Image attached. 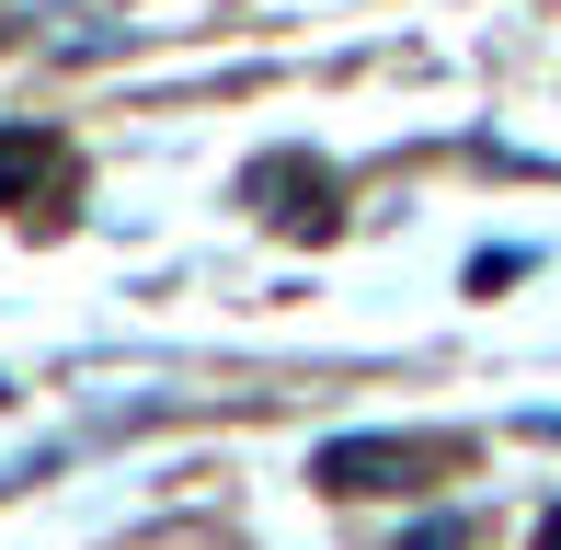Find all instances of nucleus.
Returning <instances> with one entry per match:
<instances>
[{
	"mask_svg": "<svg viewBox=\"0 0 561 550\" xmlns=\"http://www.w3.org/2000/svg\"><path fill=\"white\" fill-rule=\"evenodd\" d=\"M470 470V436H333L310 459L321 493H436Z\"/></svg>",
	"mask_w": 561,
	"mask_h": 550,
	"instance_id": "f257e3e1",
	"label": "nucleus"
},
{
	"mask_svg": "<svg viewBox=\"0 0 561 550\" xmlns=\"http://www.w3.org/2000/svg\"><path fill=\"white\" fill-rule=\"evenodd\" d=\"M241 195H252V207H264L287 241H333V230H344V184L310 161V149H275V161H252Z\"/></svg>",
	"mask_w": 561,
	"mask_h": 550,
	"instance_id": "f03ea898",
	"label": "nucleus"
},
{
	"mask_svg": "<svg viewBox=\"0 0 561 550\" xmlns=\"http://www.w3.org/2000/svg\"><path fill=\"white\" fill-rule=\"evenodd\" d=\"M69 184V149L58 138H0V207H35V195Z\"/></svg>",
	"mask_w": 561,
	"mask_h": 550,
	"instance_id": "7ed1b4c3",
	"label": "nucleus"
},
{
	"mask_svg": "<svg viewBox=\"0 0 561 550\" xmlns=\"http://www.w3.org/2000/svg\"><path fill=\"white\" fill-rule=\"evenodd\" d=\"M401 550H470V528H413Z\"/></svg>",
	"mask_w": 561,
	"mask_h": 550,
	"instance_id": "20e7f679",
	"label": "nucleus"
},
{
	"mask_svg": "<svg viewBox=\"0 0 561 550\" xmlns=\"http://www.w3.org/2000/svg\"><path fill=\"white\" fill-rule=\"evenodd\" d=\"M539 550H561V505H550V516H539Z\"/></svg>",
	"mask_w": 561,
	"mask_h": 550,
	"instance_id": "39448f33",
	"label": "nucleus"
}]
</instances>
